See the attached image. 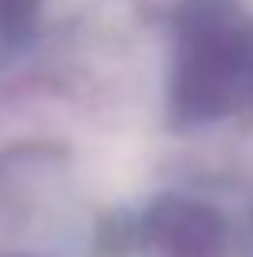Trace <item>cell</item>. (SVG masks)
I'll return each mask as SVG.
<instances>
[{
	"instance_id": "1",
	"label": "cell",
	"mask_w": 253,
	"mask_h": 257,
	"mask_svg": "<svg viewBox=\"0 0 253 257\" xmlns=\"http://www.w3.org/2000/svg\"><path fill=\"white\" fill-rule=\"evenodd\" d=\"M253 104V19L238 0H186L175 19L171 108L216 123Z\"/></svg>"
},
{
	"instance_id": "2",
	"label": "cell",
	"mask_w": 253,
	"mask_h": 257,
	"mask_svg": "<svg viewBox=\"0 0 253 257\" xmlns=\"http://www.w3.org/2000/svg\"><path fill=\"white\" fill-rule=\"evenodd\" d=\"M145 235L160 257H231L227 216L201 198H164L145 212Z\"/></svg>"
},
{
	"instance_id": "3",
	"label": "cell",
	"mask_w": 253,
	"mask_h": 257,
	"mask_svg": "<svg viewBox=\"0 0 253 257\" xmlns=\"http://www.w3.org/2000/svg\"><path fill=\"white\" fill-rule=\"evenodd\" d=\"M38 4L41 0H0V34H8V38L26 34L38 15Z\"/></svg>"
}]
</instances>
